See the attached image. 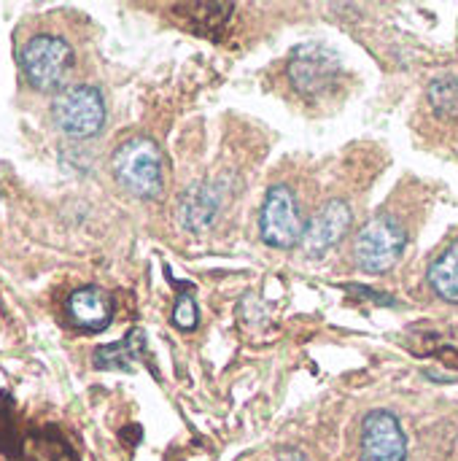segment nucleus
<instances>
[{
  "instance_id": "f257e3e1",
  "label": "nucleus",
  "mask_w": 458,
  "mask_h": 461,
  "mask_svg": "<svg viewBox=\"0 0 458 461\" xmlns=\"http://www.w3.org/2000/svg\"><path fill=\"white\" fill-rule=\"evenodd\" d=\"M113 178L124 192L154 200L165 189V157L151 138H130L111 157Z\"/></svg>"
},
{
  "instance_id": "f03ea898",
  "label": "nucleus",
  "mask_w": 458,
  "mask_h": 461,
  "mask_svg": "<svg viewBox=\"0 0 458 461\" xmlns=\"http://www.w3.org/2000/svg\"><path fill=\"white\" fill-rule=\"evenodd\" d=\"M405 246H408V230L394 216L381 213L359 230L354 240V259L362 273L378 276L400 262Z\"/></svg>"
},
{
  "instance_id": "7ed1b4c3",
  "label": "nucleus",
  "mask_w": 458,
  "mask_h": 461,
  "mask_svg": "<svg viewBox=\"0 0 458 461\" xmlns=\"http://www.w3.org/2000/svg\"><path fill=\"white\" fill-rule=\"evenodd\" d=\"M54 124L70 138H92L103 130L105 122V103L97 86L89 84H70L54 95L51 103Z\"/></svg>"
},
{
  "instance_id": "20e7f679",
  "label": "nucleus",
  "mask_w": 458,
  "mask_h": 461,
  "mask_svg": "<svg viewBox=\"0 0 458 461\" xmlns=\"http://www.w3.org/2000/svg\"><path fill=\"white\" fill-rule=\"evenodd\" d=\"M19 65L32 89L54 92L65 84V76L73 68V49L57 35H35L24 43Z\"/></svg>"
},
{
  "instance_id": "39448f33",
  "label": "nucleus",
  "mask_w": 458,
  "mask_h": 461,
  "mask_svg": "<svg viewBox=\"0 0 458 461\" xmlns=\"http://www.w3.org/2000/svg\"><path fill=\"white\" fill-rule=\"evenodd\" d=\"M286 73L302 97H321L340 78V57L324 43H302L292 51Z\"/></svg>"
},
{
  "instance_id": "423d86ee",
  "label": "nucleus",
  "mask_w": 458,
  "mask_h": 461,
  "mask_svg": "<svg viewBox=\"0 0 458 461\" xmlns=\"http://www.w3.org/2000/svg\"><path fill=\"white\" fill-rule=\"evenodd\" d=\"M259 235L273 249H297L305 235V221L300 216L297 197L289 186H270L262 213H259Z\"/></svg>"
},
{
  "instance_id": "0eeeda50",
  "label": "nucleus",
  "mask_w": 458,
  "mask_h": 461,
  "mask_svg": "<svg viewBox=\"0 0 458 461\" xmlns=\"http://www.w3.org/2000/svg\"><path fill=\"white\" fill-rule=\"evenodd\" d=\"M362 461H408V438L389 411H373L362 424Z\"/></svg>"
},
{
  "instance_id": "6e6552de",
  "label": "nucleus",
  "mask_w": 458,
  "mask_h": 461,
  "mask_svg": "<svg viewBox=\"0 0 458 461\" xmlns=\"http://www.w3.org/2000/svg\"><path fill=\"white\" fill-rule=\"evenodd\" d=\"M351 205L346 200H329L327 205H321V211L305 224V235H302V243L300 249L308 254V257H324L329 249H335L346 232L351 230Z\"/></svg>"
},
{
  "instance_id": "1a4fd4ad",
  "label": "nucleus",
  "mask_w": 458,
  "mask_h": 461,
  "mask_svg": "<svg viewBox=\"0 0 458 461\" xmlns=\"http://www.w3.org/2000/svg\"><path fill=\"white\" fill-rule=\"evenodd\" d=\"M67 313H70V319H73V324L78 330L103 332L111 324L113 300L100 286H84V289H76L67 297Z\"/></svg>"
},
{
  "instance_id": "9d476101",
  "label": "nucleus",
  "mask_w": 458,
  "mask_h": 461,
  "mask_svg": "<svg viewBox=\"0 0 458 461\" xmlns=\"http://www.w3.org/2000/svg\"><path fill=\"white\" fill-rule=\"evenodd\" d=\"M219 208H221V194L216 192V186L213 184H194L181 197L178 221L192 232H202L213 224Z\"/></svg>"
},
{
  "instance_id": "9b49d317",
  "label": "nucleus",
  "mask_w": 458,
  "mask_h": 461,
  "mask_svg": "<svg viewBox=\"0 0 458 461\" xmlns=\"http://www.w3.org/2000/svg\"><path fill=\"white\" fill-rule=\"evenodd\" d=\"M232 3H184V5H175L178 14H186L184 19L189 22V27L200 35H208V38H219L224 24L229 22V14H232Z\"/></svg>"
},
{
  "instance_id": "f8f14e48",
  "label": "nucleus",
  "mask_w": 458,
  "mask_h": 461,
  "mask_svg": "<svg viewBox=\"0 0 458 461\" xmlns=\"http://www.w3.org/2000/svg\"><path fill=\"white\" fill-rule=\"evenodd\" d=\"M429 284L445 303H458V240L435 259L429 267Z\"/></svg>"
},
{
  "instance_id": "ddd939ff",
  "label": "nucleus",
  "mask_w": 458,
  "mask_h": 461,
  "mask_svg": "<svg viewBox=\"0 0 458 461\" xmlns=\"http://www.w3.org/2000/svg\"><path fill=\"white\" fill-rule=\"evenodd\" d=\"M143 348V335L135 330L121 343H111L94 351V367L100 370H130Z\"/></svg>"
},
{
  "instance_id": "4468645a",
  "label": "nucleus",
  "mask_w": 458,
  "mask_h": 461,
  "mask_svg": "<svg viewBox=\"0 0 458 461\" xmlns=\"http://www.w3.org/2000/svg\"><path fill=\"white\" fill-rule=\"evenodd\" d=\"M429 105L440 119H458V81L456 78H435L427 89Z\"/></svg>"
},
{
  "instance_id": "2eb2a0df",
  "label": "nucleus",
  "mask_w": 458,
  "mask_h": 461,
  "mask_svg": "<svg viewBox=\"0 0 458 461\" xmlns=\"http://www.w3.org/2000/svg\"><path fill=\"white\" fill-rule=\"evenodd\" d=\"M200 321V311H197V303L192 294H181L178 303H175V311H173V324L184 332L194 330Z\"/></svg>"
},
{
  "instance_id": "dca6fc26",
  "label": "nucleus",
  "mask_w": 458,
  "mask_h": 461,
  "mask_svg": "<svg viewBox=\"0 0 458 461\" xmlns=\"http://www.w3.org/2000/svg\"><path fill=\"white\" fill-rule=\"evenodd\" d=\"M278 461H308V459H305V454H300V451L289 448V451H283V454H281V459Z\"/></svg>"
}]
</instances>
